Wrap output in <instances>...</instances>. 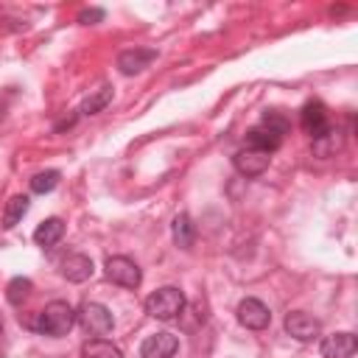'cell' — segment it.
<instances>
[{
  "label": "cell",
  "instance_id": "e0dca14e",
  "mask_svg": "<svg viewBox=\"0 0 358 358\" xmlns=\"http://www.w3.org/2000/svg\"><path fill=\"white\" fill-rule=\"evenodd\" d=\"M81 358H123V352L106 338H90L81 344Z\"/></svg>",
  "mask_w": 358,
  "mask_h": 358
},
{
  "label": "cell",
  "instance_id": "7a4b0ae2",
  "mask_svg": "<svg viewBox=\"0 0 358 358\" xmlns=\"http://www.w3.org/2000/svg\"><path fill=\"white\" fill-rule=\"evenodd\" d=\"M185 305H187V299H185V294H182L176 285H162V288H157L154 294H148V299H145V313H148L151 319L171 322V319L182 316Z\"/></svg>",
  "mask_w": 358,
  "mask_h": 358
},
{
  "label": "cell",
  "instance_id": "7c38bea8",
  "mask_svg": "<svg viewBox=\"0 0 358 358\" xmlns=\"http://www.w3.org/2000/svg\"><path fill=\"white\" fill-rule=\"evenodd\" d=\"M92 271H95V266H92V260L87 255L73 252V255H67L62 260V277L67 282H87L92 277Z\"/></svg>",
  "mask_w": 358,
  "mask_h": 358
},
{
  "label": "cell",
  "instance_id": "6da1fadb",
  "mask_svg": "<svg viewBox=\"0 0 358 358\" xmlns=\"http://www.w3.org/2000/svg\"><path fill=\"white\" fill-rule=\"evenodd\" d=\"M73 324H76V310H73L64 299H53V302H48V305L36 313L34 330L59 338V336H67V333L73 330Z\"/></svg>",
  "mask_w": 358,
  "mask_h": 358
},
{
  "label": "cell",
  "instance_id": "9c48e42d",
  "mask_svg": "<svg viewBox=\"0 0 358 358\" xmlns=\"http://www.w3.org/2000/svg\"><path fill=\"white\" fill-rule=\"evenodd\" d=\"M299 120H302V129H305L313 140L330 129L327 109H324V103H319V101H308V103L302 106V112H299Z\"/></svg>",
  "mask_w": 358,
  "mask_h": 358
},
{
  "label": "cell",
  "instance_id": "ffe728a7",
  "mask_svg": "<svg viewBox=\"0 0 358 358\" xmlns=\"http://www.w3.org/2000/svg\"><path fill=\"white\" fill-rule=\"evenodd\" d=\"M260 126H266L268 131H274V134H280V137H285V134L291 131V120H288L280 109H266L263 117H260Z\"/></svg>",
  "mask_w": 358,
  "mask_h": 358
},
{
  "label": "cell",
  "instance_id": "cb8c5ba5",
  "mask_svg": "<svg viewBox=\"0 0 358 358\" xmlns=\"http://www.w3.org/2000/svg\"><path fill=\"white\" fill-rule=\"evenodd\" d=\"M0 333H3V319H0Z\"/></svg>",
  "mask_w": 358,
  "mask_h": 358
},
{
  "label": "cell",
  "instance_id": "4fadbf2b",
  "mask_svg": "<svg viewBox=\"0 0 358 358\" xmlns=\"http://www.w3.org/2000/svg\"><path fill=\"white\" fill-rule=\"evenodd\" d=\"M246 145H249V148H257V151H263V154H274V151L282 145V137L274 134V131H268L266 126H255V129L246 131Z\"/></svg>",
  "mask_w": 358,
  "mask_h": 358
},
{
  "label": "cell",
  "instance_id": "277c9868",
  "mask_svg": "<svg viewBox=\"0 0 358 358\" xmlns=\"http://www.w3.org/2000/svg\"><path fill=\"white\" fill-rule=\"evenodd\" d=\"M103 271H106V280H109V282L123 285V288H137V285L143 282L140 266H137L131 257H126V255H112V257H106Z\"/></svg>",
  "mask_w": 358,
  "mask_h": 358
},
{
  "label": "cell",
  "instance_id": "52a82bcc",
  "mask_svg": "<svg viewBox=\"0 0 358 358\" xmlns=\"http://www.w3.org/2000/svg\"><path fill=\"white\" fill-rule=\"evenodd\" d=\"M268 162H271V154H263V151L249 148V145L232 154V165L241 176H260L268 168Z\"/></svg>",
  "mask_w": 358,
  "mask_h": 358
},
{
  "label": "cell",
  "instance_id": "2e32d148",
  "mask_svg": "<svg viewBox=\"0 0 358 358\" xmlns=\"http://www.w3.org/2000/svg\"><path fill=\"white\" fill-rule=\"evenodd\" d=\"M62 235H64V221L62 218H48V221H42L36 229H34V241L39 243V246H56L59 241H62Z\"/></svg>",
  "mask_w": 358,
  "mask_h": 358
},
{
  "label": "cell",
  "instance_id": "44dd1931",
  "mask_svg": "<svg viewBox=\"0 0 358 358\" xmlns=\"http://www.w3.org/2000/svg\"><path fill=\"white\" fill-rule=\"evenodd\" d=\"M31 280L28 277H14L8 285H6V299L11 302V305H22L25 299H28V294H31Z\"/></svg>",
  "mask_w": 358,
  "mask_h": 358
},
{
  "label": "cell",
  "instance_id": "603a6c76",
  "mask_svg": "<svg viewBox=\"0 0 358 358\" xmlns=\"http://www.w3.org/2000/svg\"><path fill=\"white\" fill-rule=\"evenodd\" d=\"M98 20H103V8H84V11L78 14V22H81V25H92V22H98Z\"/></svg>",
  "mask_w": 358,
  "mask_h": 358
},
{
  "label": "cell",
  "instance_id": "9a60e30c",
  "mask_svg": "<svg viewBox=\"0 0 358 358\" xmlns=\"http://www.w3.org/2000/svg\"><path fill=\"white\" fill-rule=\"evenodd\" d=\"M344 148V131L338 129V126H330L324 134H319L316 140H313V154L316 157H333L336 151H341Z\"/></svg>",
  "mask_w": 358,
  "mask_h": 358
},
{
  "label": "cell",
  "instance_id": "8992f818",
  "mask_svg": "<svg viewBox=\"0 0 358 358\" xmlns=\"http://www.w3.org/2000/svg\"><path fill=\"white\" fill-rule=\"evenodd\" d=\"M235 313H238V322H241L246 330H266L268 322H271V310H268L260 299H255V296L241 299L238 308H235Z\"/></svg>",
  "mask_w": 358,
  "mask_h": 358
},
{
  "label": "cell",
  "instance_id": "5bb4252c",
  "mask_svg": "<svg viewBox=\"0 0 358 358\" xmlns=\"http://www.w3.org/2000/svg\"><path fill=\"white\" fill-rule=\"evenodd\" d=\"M171 235H173V243H176L179 249H190L193 241H196V224H193V218H190L187 213L173 215V221H171Z\"/></svg>",
  "mask_w": 358,
  "mask_h": 358
},
{
  "label": "cell",
  "instance_id": "3957f363",
  "mask_svg": "<svg viewBox=\"0 0 358 358\" xmlns=\"http://www.w3.org/2000/svg\"><path fill=\"white\" fill-rule=\"evenodd\" d=\"M76 322L81 324L84 333L98 336V338L106 336V333H112V327H115L112 310H109L106 305H101V302H84V305L76 310Z\"/></svg>",
  "mask_w": 358,
  "mask_h": 358
},
{
  "label": "cell",
  "instance_id": "5b68a950",
  "mask_svg": "<svg viewBox=\"0 0 358 358\" xmlns=\"http://www.w3.org/2000/svg\"><path fill=\"white\" fill-rule=\"evenodd\" d=\"M282 327H285V333H288L291 338H296V341H302V344L316 341V338L322 336V322H319L316 316L305 313V310H291V313L285 316Z\"/></svg>",
  "mask_w": 358,
  "mask_h": 358
},
{
  "label": "cell",
  "instance_id": "8fae6325",
  "mask_svg": "<svg viewBox=\"0 0 358 358\" xmlns=\"http://www.w3.org/2000/svg\"><path fill=\"white\" fill-rule=\"evenodd\" d=\"M355 336L352 333H347V330H341V333H330V336H324L322 338V355L324 358H352V352H355Z\"/></svg>",
  "mask_w": 358,
  "mask_h": 358
},
{
  "label": "cell",
  "instance_id": "ba28073f",
  "mask_svg": "<svg viewBox=\"0 0 358 358\" xmlns=\"http://www.w3.org/2000/svg\"><path fill=\"white\" fill-rule=\"evenodd\" d=\"M179 350V338L168 330H159V333H151L143 344H140V355L143 358H171L173 352Z\"/></svg>",
  "mask_w": 358,
  "mask_h": 358
},
{
  "label": "cell",
  "instance_id": "7402d4cb",
  "mask_svg": "<svg viewBox=\"0 0 358 358\" xmlns=\"http://www.w3.org/2000/svg\"><path fill=\"white\" fill-rule=\"evenodd\" d=\"M59 179H62L59 171H39V173L31 176V190L39 193V196H45V193H50L59 185Z\"/></svg>",
  "mask_w": 358,
  "mask_h": 358
},
{
  "label": "cell",
  "instance_id": "d6986e66",
  "mask_svg": "<svg viewBox=\"0 0 358 358\" xmlns=\"http://www.w3.org/2000/svg\"><path fill=\"white\" fill-rule=\"evenodd\" d=\"M109 101H112V87H109V84H103L101 90H95V92H90V95L84 98V103H81L78 115H98L101 109H106V106H109Z\"/></svg>",
  "mask_w": 358,
  "mask_h": 358
},
{
  "label": "cell",
  "instance_id": "30bf717a",
  "mask_svg": "<svg viewBox=\"0 0 358 358\" xmlns=\"http://www.w3.org/2000/svg\"><path fill=\"white\" fill-rule=\"evenodd\" d=\"M154 59H157V50H151V48H129L117 56V70L123 76H134V73L145 70Z\"/></svg>",
  "mask_w": 358,
  "mask_h": 358
},
{
  "label": "cell",
  "instance_id": "ac0fdd59",
  "mask_svg": "<svg viewBox=\"0 0 358 358\" xmlns=\"http://www.w3.org/2000/svg\"><path fill=\"white\" fill-rule=\"evenodd\" d=\"M31 210V199L28 196H14V199H8V204H6V213H3V227L6 229H14L20 221H22V215Z\"/></svg>",
  "mask_w": 358,
  "mask_h": 358
}]
</instances>
